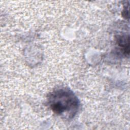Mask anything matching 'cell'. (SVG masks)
<instances>
[{"label":"cell","instance_id":"1","mask_svg":"<svg viewBox=\"0 0 130 130\" xmlns=\"http://www.w3.org/2000/svg\"><path fill=\"white\" fill-rule=\"evenodd\" d=\"M48 103L55 114L62 118H73L79 108V101L70 89L60 88L49 94Z\"/></svg>","mask_w":130,"mask_h":130},{"label":"cell","instance_id":"2","mask_svg":"<svg viewBox=\"0 0 130 130\" xmlns=\"http://www.w3.org/2000/svg\"><path fill=\"white\" fill-rule=\"evenodd\" d=\"M129 36L127 35H118L116 37V42L118 46L125 56H129Z\"/></svg>","mask_w":130,"mask_h":130}]
</instances>
